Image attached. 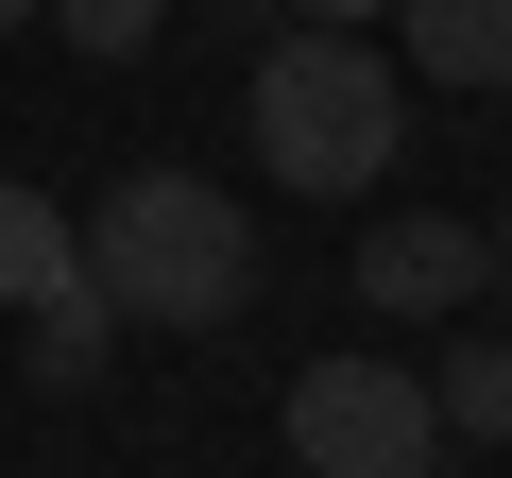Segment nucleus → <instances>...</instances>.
Returning a JSON list of instances; mask_svg holds the SVG:
<instances>
[{"label":"nucleus","instance_id":"f257e3e1","mask_svg":"<svg viewBox=\"0 0 512 478\" xmlns=\"http://www.w3.org/2000/svg\"><path fill=\"white\" fill-rule=\"evenodd\" d=\"M239 120H256V171H274L291 205H359V188H393V154H410V69H393L376 35L291 18L274 52H256Z\"/></svg>","mask_w":512,"mask_h":478},{"label":"nucleus","instance_id":"f03ea898","mask_svg":"<svg viewBox=\"0 0 512 478\" xmlns=\"http://www.w3.org/2000/svg\"><path fill=\"white\" fill-rule=\"evenodd\" d=\"M86 274H103L120 325H239L256 308V222L205 171H120L86 205Z\"/></svg>","mask_w":512,"mask_h":478},{"label":"nucleus","instance_id":"7ed1b4c3","mask_svg":"<svg viewBox=\"0 0 512 478\" xmlns=\"http://www.w3.org/2000/svg\"><path fill=\"white\" fill-rule=\"evenodd\" d=\"M291 461L308 478H444V410L410 359H308L291 376Z\"/></svg>","mask_w":512,"mask_h":478},{"label":"nucleus","instance_id":"20e7f679","mask_svg":"<svg viewBox=\"0 0 512 478\" xmlns=\"http://www.w3.org/2000/svg\"><path fill=\"white\" fill-rule=\"evenodd\" d=\"M478 291H495L478 222H376V239H359V308H376V325H444V308H478Z\"/></svg>","mask_w":512,"mask_h":478},{"label":"nucleus","instance_id":"39448f33","mask_svg":"<svg viewBox=\"0 0 512 478\" xmlns=\"http://www.w3.org/2000/svg\"><path fill=\"white\" fill-rule=\"evenodd\" d=\"M393 69L495 103V86H512V0H393Z\"/></svg>","mask_w":512,"mask_h":478},{"label":"nucleus","instance_id":"423d86ee","mask_svg":"<svg viewBox=\"0 0 512 478\" xmlns=\"http://www.w3.org/2000/svg\"><path fill=\"white\" fill-rule=\"evenodd\" d=\"M69 274H86V239H69V205L0 171V308H52Z\"/></svg>","mask_w":512,"mask_h":478},{"label":"nucleus","instance_id":"0eeeda50","mask_svg":"<svg viewBox=\"0 0 512 478\" xmlns=\"http://www.w3.org/2000/svg\"><path fill=\"white\" fill-rule=\"evenodd\" d=\"M427 410H444V444H512V325H461L444 376H427Z\"/></svg>","mask_w":512,"mask_h":478},{"label":"nucleus","instance_id":"6e6552de","mask_svg":"<svg viewBox=\"0 0 512 478\" xmlns=\"http://www.w3.org/2000/svg\"><path fill=\"white\" fill-rule=\"evenodd\" d=\"M18 325H35V393H86V376H103V342H120L103 274H69V291H52V308H18Z\"/></svg>","mask_w":512,"mask_h":478},{"label":"nucleus","instance_id":"1a4fd4ad","mask_svg":"<svg viewBox=\"0 0 512 478\" xmlns=\"http://www.w3.org/2000/svg\"><path fill=\"white\" fill-rule=\"evenodd\" d=\"M69 18V52H103V69H137L154 35H171V0H52Z\"/></svg>","mask_w":512,"mask_h":478},{"label":"nucleus","instance_id":"9d476101","mask_svg":"<svg viewBox=\"0 0 512 478\" xmlns=\"http://www.w3.org/2000/svg\"><path fill=\"white\" fill-rule=\"evenodd\" d=\"M274 18H325V35H376L393 0H274Z\"/></svg>","mask_w":512,"mask_h":478},{"label":"nucleus","instance_id":"9b49d317","mask_svg":"<svg viewBox=\"0 0 512 478\" xmlns=\"http://www.w3.org/2000/svg\"><path fill=\"white\" fill-rule=\"evenodd\" d=\"M478 257H495V291H512V205H495V222H478Z\"/></svg>","mask_w":512,"mask_h":478},{"label":"nucleus","instance_id":"f8f14e48","mask_svg":"<svg viewBox=\"0 0 512 478\" xmlns=\"http://www.w3.org/2000/svg\"><path fill=\"white\" fill-rule=\"evenodd\" d=\"M18 18H52V0H0V35H18Z\"/></svg>","mask_w":512,"mask_h":478}]
</instances>
